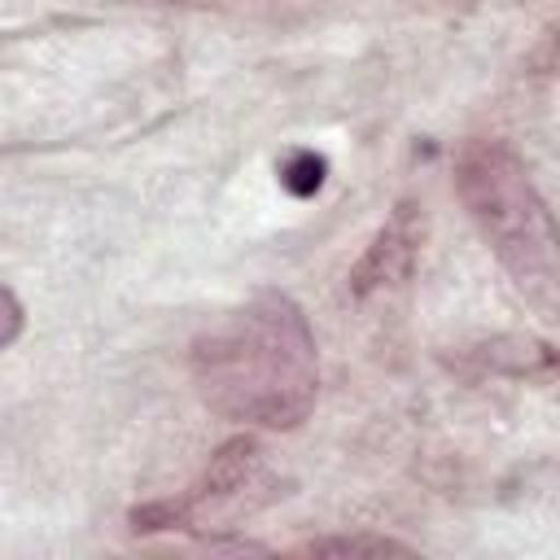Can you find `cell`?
<instances>
[{
  "label": "cell",
  "instance_id": "cell-1",
  "mask_svg": "<svg viewBox=\"0 0 560 560\" xmlns=\"http://www.w3.org/2000/svg\"><path fill=\"white\" fill-rule=\"evenodd\" d=\"M192 381L206 407L258 429H293L315 407L319 354L302 306L258 293L192 341Z\"/></svg>",
  "mask_w": 560,
  "mask_h": 560
},
{
  "label": "cell",
  "instance_id": "cell-2",
  "mask_svg": "<svg viewBox=\"0 0 560 560\" xmlns=\"http://www.w3.org/2000/svg\"><path fill=\"white\" fill-rule=\"evenodd\" d=\"M455 192L481 236L494 245L499 262L516 276V284L534 302H551L556 289V236L551 214L521 162V153L503 140H472L455 162Z\"/></svg>",
  "mask_w": 560,
  "mask_h": 560
},
{
  "label": "cell",
  "instance_id": "cell-3",
  "mask_svg": "<svg viewBox=\"0 0 560 560\" xmlns=\"http://www.w3.org/2000/svg\"><path fill=\"white\" fill-rule=\"evenodd\" d=\"M420 241H424V210H420L416 201H398L394 214H389V219L381 223V232L372 236L368 254L354 262L350 289H354L359 298H368V293H376V289L398 284V280L411 271V262H416V254H420Z\"/></svg>",
  "mask_w": 560,
  "mask_h": 560
},
{
  "label": "cell",
  "instance_id": "cell-4",
  "mask_svg": "<svg viewBox=\"0 0 560 560\" xmlns=\"http://www.w3.org/2000/svg\"><path fill=\"white\" fill-rule=\"evenodd\" d=\"M306 556H407L402 542L394 538H372V534H354V538H315L306 547H298Z\"/></svg>",
  "mask_w": 560,
  "mask_h": 560
},
{
  "label": "cell",
  "instance_id": "cell-5",
  "mask_svg": "<svg viewBox=\"0 0 560 560\" xmlns=\"http://www.w3.org/2000/svg\"><path fill=\"white\" fill-rule=\"evenodd\" d=\"M319 179H324V162H319L315 153H298V158L284 166V184H289L298 197L315 192V188H319Z\"/></svg>",
  "mask_w": 560,
  "mask_h": 560
},
{
  "label": "cell",
  "instance_id": "cell-6",
  "mask_svg": "<svg viewBox=\"0 0 560 560\" xmlns=\"http://www.w3.org/2000/svg\"><path fill=\"white\" fill-rule=\"evenodd\" d=\"M22 324H26L22 302L0 284V350H4V346H13V341L22 337Z\"/></svg>",
  "mask_w": 560,
  "mask_h": 560
}]
</instances>
